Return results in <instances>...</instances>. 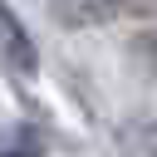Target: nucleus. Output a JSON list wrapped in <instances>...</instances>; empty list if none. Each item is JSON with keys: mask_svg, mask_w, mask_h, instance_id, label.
Instances as JSON below:
<instances>
[{"mask_svg": "<svg viewBox=\"0 0 157 157\" xmlns=\"http://www.w3.org/2000/svg\"><path fill=\"white\" fill-rule=\"evenodd\" d=\"M0 59H5L15 74H25V78L39 74V49H34L29 29L20 25V15L10 10V0H0Z\"/></svg>", "mask_w": 157, "mask_h": 157, "instance_id": "nucleus-1", "label": "nucleus"}, {"mask_svg": "<svg viewBox=\"0 0 157 157\" xmlns=\"http://www.w3.org/2000/svg\"><path fill=\"white\" fill-rule=\"evenodd\" d=\"M128 0H49V20L59 29H98L108 25Z\"/></svg>", "mask_w": 157, "mask_h": 157, "instance_id": "nucleus-2", "label": "nucleus"}, {"mask_svg": "<svg viewBox=\"0 0 157 157\" xmlns=\"http://www.w3.org/2000/svg\"><path fill=\"white\" fill-rule=\"evenodd\" d=\"M113 137L128 157H157V123L152 118H123L113 128Z\"/></svg>", "mask_w": 157, "mask_h": 157, "instance_id": "nucleus-3", "label": "nucleus"}, {"mask_svg": "<svg viewBox=\"0 0 157 157\" xmlns=\"http://www.w3.org/2000/svg\"><path fill=\"white\" fill-rule=\"evenodd\" d=\"M0 157H39V147H5Z\"/></svg>", "mask_w": 157, "mask_h": 157, "instance_id": "nucleus-4", "label": "nucleus"}]
</instances>
